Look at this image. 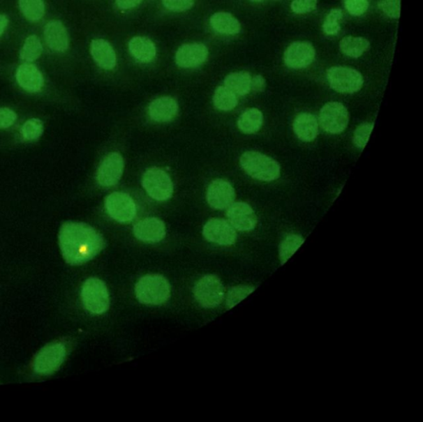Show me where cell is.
<instances>
[{
    "mask_svg": "<svg viewBox=\"0 0 423 422\" xmlns=\"http://www.w3.org/2000/svg\"><path fill=\"white\" fill-rule=\"evenodd\" d=\"M330 86L341 93H354L363 86V76L357 70L349 67L334 66L327 71Z\"/></svg>",
    "mask_w": 423,
    "mask_h": 422,
    "instance_id": "cell-5",
    "label": "cell"
},
{
    "mask_svg": "<svg viewBox=\"0 0 423 422\" xmlns=\"http://www.w3.org/2000/svg\"><path fill=\"white\" fill-rule=\"evenodd\" d=\"M142 186L153 199L165 201L172 197L174 186L172 179L160 168L147 169L143 174Z\"/></svg>",
    "mask_w": 423,
    "mask_h": 422,
    "instance_id": "cell-6",
    "label": "cell"
},
{
    "mask_svg": "<svg viewBox=\"0 0 423 422\" xmlns=\"http://www.w3.org/2000/svg\"><path fill=\"white\" fill-rule=\"evenodd\" d=\"M263 114L258 109H249L238 119L237 126L240 131L245 134L258 133L263 124Z\"/></svg>",
    "mask_w": 423,
    "mask_h": 422,
    "instance_id": "cell-26",
    "label": "cell"
},
{
    "mask_svg": "<svg viewBox=\"0 0 423 422\" xmlns=\"http://www.w3.org/2000/svg\"><path fill=\"white\" fill-rule=\"evenodd\" d=\"M292 128L296 136L301 141L310 142L318 137V123L315 116L310 114H300L296 116Z\"/></svg>",
    "mask_w": 423,
    "mask_h": 422,
    "instance_id": "cell-22",
    "label": "cell"
},
{
    "mask_svg": "<svg viewBox=\"0 0 423 422\" xmlns=\"http://www.w3.org/2000/svg\"><path fill=\"white\" fill-rule=\"evenodd\" d=\"M66 356L64 345L60 342L48 344L35 357L34 370L38 375H50L59 369Z\"/></svg>",
    "mask_w": 423,
    "mask_h": 422,
    "instance_id": "cell-7",
    "label": "cell"
},
{
    "mask_svg": "<svg viewBox=\"0 0 423 422\" xmlns=\"http://www.w3.org/2000/svg\"><path fill=\"white\" fill-rule=\"evenodd\" d=\"M208 48L202 43L184 44L175 54V61L182 68H195L206 61Z\"/></svg>",
    "mask_w": 423,
    "mask_h": 422,
    "instance_id": "cell-16",
    "label": "cell"
},
{
    "mask_svg": "<svg viewBox=\"0 0 423 422\" xmlns=\"http://www.w3.org/2000/svg\"><path fill=\"white\" fill-rule=\"evenodd\" d=\"M179 106L172 97H161L152 101L149 106V115L155 122L168 123L177 116Z\"/></svg>",
    "mask_w": 423,
    "mask_h": 422,
    "instance_id": "cell-19",
    "label": "cell"
},
{
    "mask_svg": "<svg viewBox=\"0 0 423 422\" xmlns=\"http://www.w3.org/2000/svg\"><path fill=\"white\" fill-rule=\"evenodd\" d=\"M128 48L135 59L142 63H149L154 60L156 56L155 44L145 37L133 38L129 42Z\"/></svg>",
    "mask_w": 423,
    "mask_h": 422,
    "instance_id": "cell-23",
    "label": "cell"
},
{
    "mask_svg": "<svg viewBox=\"0 0 423 422\" xmlns=\"http://www.w3.org/2000/svg\"><path fill=\"white\" fill-rule=\"evenodd\" d=\"M8 24V20L6 15H0V36L6 31Z\"/></svg>",
    "mask_w": 423,
    "mask_h": 422,
    "instance_id": "cell-43",
    "label": "cell"
},
{
    "mask_svg": "<svg viewBox=\"0 0 423 422\" xmlns=\"http://www.w3.org/2000/svg\"><path fill=\"white\" fill-rule=\"evenodd\" d=\"M318 0H294L291 3L292 12L297 15H304L316 8Z\"/></svg>",
    "mask_w": 423,
    "mask_h": 422,
    "instance_id": "cell-39",
    "label": "cell"
},
{
    "mask_svg": "<svg viewBox=\"0 0 423 422\" xmlns=\"http://www.w3.org/2000/svg\"><path fill=\"white\" fill-rule=\"evenodd\" d=\"M346 10L353 16H361L369 8V0H345Z\"/></svg>",
    "mask_w": 423,
    "mask_h": 422,
    "instance_id": "cell-37",
    "label": "cell"
},
{
    "mask_svg": "<svg viewBox=\"0 0 423 422\" xmlns=\"http://www.w3.org/2000/svg\"><path fill=\"white\" fill-rule=\"evenodd\" d=\"M20 10L30 22H38L45 15L43 0H19Z\"/></svg>",
    "mask_w": 423,
    "mask_h": 422,
    "instance_id": "cell-29",
    "label": "cell"
},
{
    "mask_svg": "<svg viewBox=\"0 0 423 422\" xmlns=\"http://www.w3.org/2000/svg\"><path fill=\"white\" fill-rule=\"evenodd\" d=\"M343 13L340 8H333L328 13L325 21L323 22L322 29L324 33L333 36L336 35L341 30L340 22L343 20Z\"/></svg>",
    "mask_w": 423,
    "mask_h": 422,
    "instance_id": "cell-32",
    "label": "cell"
},
{
    "mask_svg": "<svg viewBox=\"0 0 423 422\" xmlns=\"http://www.w3.org/2000/svg\"><path fill=\"white\" fill-rule=\"evenodd\" d=\"M135 294L139 302L147 305H161L170 296V285L160 275H148L140 278L135 286Z\"/></svg>",
    "mask_w": 423,
    "mask_h": 422,
    "instance_id": "cell-3",
    "label": "cell"
},
{
    "mask_svg": "<svg viewBox=\"0 0 423 422\" xmlns=\"http://www.w3.org/2000/svg\"><path fill=\"white\" fill-rule=\"evenodd\" d=\"M91 53L94 61L101 68L110 70L116 66V53L106 40H94L91 44Z\"/></svg>",
    "mask_w": 423,
    "mask_h": 422,
    "instance_id": "cell-21",
    "label": "cell"
},
{
    "mask_svg": "<svg viewBox=\"0 0 423 422\" xmlns=\"http://www.w3.org/2000/svg\"><path fill=\"white\" fill-rule=\"evenodd\" d=\"M81 299L85 309L96 315L106 312L110 308L109 291L105 282L98 278H89L84 282Z\"/></svg>",
    "mask_w": 423,
    "mask_h": 422,
    "instance_id": "cell-4",
    "label": "cell"
},
{
    "mask_svg": "<svg viewBox=\"0 0 423 422\" xmlns=\"http://www.w3.org/2000/svg\"><path fill=\"white\" fill-rule=\"evenodd\" d=\"M255 287L251 285H238L228 291L227 296V307L230 309L235 307L247 296L253 293Z\"/></svg>",
    "mask_w": 423,
    "mask_h": 422,
    "instance_id": "cell-33",
    "label": "cell"
},
{
    "mask_svg": "<svg viewBox=\"0 0 423 422\" xmlns=\"http://www.w3.org/2000/svg\"><path fill=\"white\" fill-rule=\"evenodd\" d=\"M124 161L118 152H112L103 160L97 172V181L101 186L116 185L123 175Z\"/></svg>",
    "mask_w": 423,
    "mask_h": 422,
    "instance_id": "cell-12",
    "label": "cell"
},
{
    "mask_svg": "<svg viewBox=\"0 0 423 422\" xmlns=\"http://www.w3.org/2000/svg\"><path fill=\"white\" fill-rule=\"evenodd\" d=\"M43 48L37 36H29L20 52V58L26 62L34 61L42 55Z\"/></svg>",
    "mask_w": 423,
    "mask_h": 422,
    "instance_id": "cell-31",
    "label": "cell"
},
{
    "mask_svg": "<svg viewBox=\"0 0 423 422\" xmlns=\"http://www.w3.org/2000/svg\"><path fill=\"white\" fill-rule=\"evenodd\" d=\"M304 242V238L302 236L297 234L287 236L281 242L280 250H279L281 264L286 263L303 245Z\"/></svg>",
    "mask_w": 423,
    "mask_h": 422,
    "instance_id": "cell-30",
    "label": "cell"
},
{
    "mask_svg": "<svg viewBox=\"0 0 423 422\" xmlns=\"http://www.w3.org/2000/svg\"><path fill=\"white\" fill-rule=\"evenodd\" d=\"M228 209L227 217L229 223L236 230L251 231L258 224V217L249 204L243 203V202H237V203H233L229 206Z\"/></svg>",
    "mask_w": 423,
    "mask_h": 422,
    "instance_id": "cell-14",
    "label": "cell"
},
{
    "mask_svg": "<svg viewBox=\"0 0 423 422\" xmlns=\"http://www.w3.org/2000/svg\"><path fill=\"white\" fill-rule=\"evenodd\" d=\"M63 257L72 266L87 263L105 249V238L96 229L84 223L63 224L59 232Z\"/></svg>",
    "mask_w": 423,
    "mask_h": 422,
    "instance_id": "cell-1",
    "label": "cell"
},
{
    "mask_svg": "<svg viewBox=\"0 0 423 422\" xmlns=\"http://www.w3.org/2000/svg\"><path fill=\"white\" fill-rule=\"evenodd\" d=\"M105 208L107 214L117 222H132L137 214L136 204L133 199L124 193H112L107 197Z\"/></svg>",
    "mask_w": 423,
    "mask_h": 422,
    "instance_id": "cell-10",
    "label": "cell"
},
{
    "mask_svg": "<svg viewBox=\"0 0 423 422\" xmlns=\"http://www.w3.org/2000/svg\"><path fill=\"white\" fill-rule=\"evenodd\" d=\"M267 83L265 80L262 75H255L253 78H251V91L255 93H260L265 91Z\"/></svg>",
    "mask_w": 423,
    "mask_h": 422,
    "instance_id": "cell-41",
    "label": "cell"
},
{
    "mask_svg": "<svg viewBox=\"0 0 423 422\" xmlns=\"http://www.w3.org/2000/svg\"><path fill=\"white\" fill-rule=\"evenodd\" d=\"M370 43L364 38L346 37L340 43L341 52L346 56L358 58L370 48Z\"/></svg>",
    "mask_w": 423,
    "mask_h": 422,
    "instance_id": "cell-27",
    "label": "cell"
},
{
    "mask_svg": "<svg viewBox=\"0 0 423 422\" xmlns=\"http://www.w3.org/2000/svg\"><path fill=\"white\" fill-rule=\"evenodd\" d=\"M211 26L218 33L224 35H236L240 33L241 24L231 13H216L210 19Z\"/></svg>",
    "mask_w": 423,
    "mask_h": 422,
    "instance_id": "cell-24",
    "label": "cell"
},
{
    "mask_svg": "<svg viewBox=\"0 0 423 422\" xmlns=\"http://www.w3.org/2000/svg\"><path fill=\"white\" fill-rule=\"evenodd\" d=\"M45 40L47 46L56 52H66L69 47V36L62 22L58 20L49 22L44 29Z\"/></svg>",
    "mask_w": 423,
    "mask_h": 422,
    "instance_id": "cell-18",
    "label": "cell"
},
{
    "mask_svg": "<svg viewBox=\"0 0 423 422\" xmlns=\"http://www.w3.org/2000/svg\"><path fill=\"white\" fill-rule=\"evenodd\" d=\"M202 235L206 240L221 246H232L237 241V232L225 220L213 218L205 224Z\"/></svg>",
    "mask_w": 423,
    "mask_h": 422,
    "instance_id": "cell-11",
    "label": "cell"
},
{
    "mask_svg": "<svg viewBox=\"0 0 423 422\" xmlns=\"http://www.w3.org/2000/svg\"><path fill=\"white\" fill-rule=\"evenodd\" d=\"M195 0H163L164 6L168 10L181 13L191 10Z\"/></svg>",
    "mask_w": 423,
    "mask_h": 422,
    "instance_id": "cell-38",
    "label": "cell"
},
{
    "mask_svg": "<svg viewBox=\"0 0 423 422\" xmlns=\"http://www.w3.org/2000/svg\"><path fill=\"white\" fill-rule=\"evenodd\" d=\"M16 79L22 89L29 92H38L44 84V79L38 67L28 64L21 65L17 70Z\"/></svg>",
    "mask_w": 423,
    "mask_h": 422,
    "instance_id": "cell-20",
    "label": "cell"
},
{
    "mask_svg": "<svg viewBox=\"0 0 423 422\" xmlns=\"http://www.w3.org/2000/svg\"><path fill=\"white\" fill-rule=\"evenodd\" d=\"M240 164L251 177L260 181L272 182L281 176V166L276 160L258 151L242 154Z\"/></svg>",
    "mask_w": 423,
    "mask_h": 422,
    "instance_id": "cell-2",
    "label": "cell"
},
{
    "mask_svg": "<svg viewBox=\"0 0 423 422\" xmlns=\"http://www.w3.org/2000/svg\"><path fill=\"white\" fill-rule=\"evenodd\" d=\"M319 123L324 131L331 134L343 133L349 123V114L343 103L330 102L322 107Z\"/></svg>",
    "mask_w": 423,
    "mask_h": 422,
    "instance_id": "cell-9",
    "label": "cell"
},
{
    "mask_svg": "<svg viewBox=\"0 0 423 422\" xmlns=\"http://www.w3.org/2000/svg\"><path fill=\"white\" fill-rule=\"evenodd\" d=\"M133 232L138 240L150 243L163 240L166 234L165 223L156 218L142 220L134 226Z\"/></svg>",
    "mask_w": 423,
    "mask_h": 422,
    "instance_id": "cell-17",
    "label": "cell"
},
{
    "mask_svg": "<svg viewBox=\"0 0 423 422\" xmlns=\"http://www.w3.org/2000/svg\"><path fill=\"white\" fill-rule=\"evenodd\" d=\"M115 1L121 10H130L138 6L142 0H115Z\"/></svg>",
    "mask_w": 423,
    "mask_h": 422,
    "instance_id": "cell-42",
    "label": "cell"
},
{
    "mask_svg": "<svg viewBox=\"0 0 423 422\" xmlns=\"http://www.w3.org/2000/svg\"><path fill=\"white\" fill-rule=\"evenodd\" d=\"M214 103L219 110L230 111L237 105V96L227 87L219 86L214 92Z\"/></svg>",
    "mask_w": 423,
    "mask_h": 422,
    "instance_id": "cell-28",
    "label": "cell"
},
{
    "mask_svg": "<svg viewBox=\"0 0 423 422\" xmlns=\"http://www.w3.org/2000/svg\"><path fill=\"white\" fill-rule=\"evenodd\" d=\"M16 119L17 115L13 110L7 107L0 109V128H10Z\"/></svg>",
    "mask_w": 423,
    "mask_h": 422,
    "instance_id": "cell-40",
    "label": "cell"
},
{
    "mask_svg": "<svg viewBox=\"0 0 423 422\" xmlns=\"http://www.w3.org/2000/svg\"><path fill=\"white\" fill-rule=\"evenodd\" d=\"M315 49L311 43L298 41L292 43L286 49L283 55L285 65L292 69H303L308 67L314 60Z\"/></svg>",
    "mask_w": 423,
    "mask_h": 422,
    "instance_id": "cell-13",
    "label": "cell"
},
{
    "mask_svg": "<svg viewBox=\"0 0 423 422\" xmlns=\"http://www.w3.org/2000/svg\"><path fill=\"white\" fill-rule=\"evenodd\" d=\"M224 84L236 96H244L251 91V76L246 71L234 73L225 78Z\"/></svg>",
    "mask_w": 423,
    "mask_h": 422,
    "instance_id": "cell-25",
    "label": "cell"
},
{
    "mask_svg": "<svg viewBox=\"0 0 423 422\" xmlns=\"http://www.w3.org/2000/svg\"><path fill=\"white\" fill-rule=\"evenodd\" d=\"M251 1H253V2H260V1H263V0H251Z\"/></svg>",
    "mask_w": 423,
    "mask_h": 422,
    "instance_id": "cell-44",
    "label": "cell"
},
{
    "mask_svg": "<svg viewBox=\"0 0 423 422\" xmlns=\"http://www.w3.org/2000/svg\"><path fill=\"white\" fill-rule=\"evenodd\" d=\"M195 299L202 307L213 308L218 306L224 298V288L217 276H205L196 282L193 289Z\"/></svg>",
    "mask_w": 423,
    "mask_h": 422,
    "instance_id": "cell-8",
    "label": "cell"
},
{
    "mask_svg": "<svg viewBox=\"0 0 423 422\" xmlns=\"http://www.w3.org/2000/svg\"><path fill=\"white\" fill-rule=\"evenodd\" d=\"M236 194L230 183L224 179L212 182L207 191V201L212 208L218 210L228 209L235 200Z\"/></svg>",
    "mask_w": 423,
    "mask_h": 422,
    "instance_id": "cell-15",
    "label": "cell"
},
{
    "mask_svg": "<svg viewBox=\"0 0 423 422\" xmlns=\"http://www.w3.org/2000/svg\"><path fill=\"white\" fill-rule=\"evenodd\" d=\"M378 6L387 16L393 19H399L400 0H379Z\"/></svg>",
    "mask_w": 423,
    "mask_h": 422,
    "instance_id": "cell-36",
    "label": "cell"
},
{
    "mask_svg": "<svg viewBox=\"0 0 423 422\" xmlns=\"http://www.w3.org/2000/svg\"><path fill=\"white\" fill-rule=\"evenodd\" d=\"M373 123H364L359 125L354 133L353 142L355 146L364 148L370 139Z\"/></svg>",
    "mask_w": 423,
    "mask_h": 422,
    "instance_id": "cell-34",
    "label": "cell"
},
{
    "mask_svg": "<svg viewBox=\"0 0 423 422\" xmlns=\"http://www.w3.org/2000/svg\"><path fill=\"white\" fill-rule=\"evenodd\" d=\"M43 132V124L38 119H30L22 126V133L28 140H35Z\"/></svg>",
    "mask_w": 423,
    "mask_h": 422,
    "instance_id": "cell-35",
    "label": "cell"
}]
</instances>
